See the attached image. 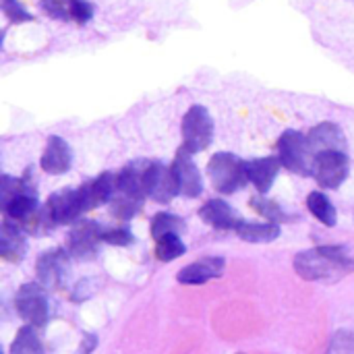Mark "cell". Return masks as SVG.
<instances>
[{
  "label": "cell",
  "instance_id": "30bf717a",
  "mask_svg": "<svg viewBox=\"0 0 354 354\" xmlns=\"http://www.w3.org/2000/svg\"><path fill=\"white\" fill-rule=\"evenodd\" d=\"M100 241H104V230L91 220H79L68 234L66 251L73 257H89L95 253Z\"/></svg>",
  "mask_w": 354,
  "mask_h": 354
},
{
  "label": "cell",
  "instance_id": "484cf974",
  "mask_svg": "<svg viewBox=\"0 0 354 354\" xmlns=\"http://www.w3.org/2000/svg\"><path fill=\"white\" fill-rule=\"evenodd\" d=\"M2 8H4V15H6L12 23H23V21H31V19H33L17 0H2Z\"/></svg>",
  "mask_w": 354,
  "mask_h": 354
},
{
  "label": "cell",
  "instance_id": "4316f807",
  "mask_svg": "<svg viewBox=\"0 0 354 354\" xmlns=\"http://www.w3.org/2000/svg\"><path fill=\"white\" fill-rule=\"evenodd\" d=\"M93 292H95V282L93 280H83V282L77 284V288L73 292V301H87Z\"/></svg>",
  "mask_w": 354,
  "mask_h": 354
},
{
  "label": "cell",
  "instance_id": "603a6c76",
  "mask_svg": "<svg viewBox=\"0 0 354 354\" xmlns=\"http://www.w3.org/2000/svg\"><path fill=\"white\" fill-rule=\"evenodd\" d=\"M251 205H253V209H255L259 216H263L268 222L280 224V222H290V220H292V216H288L276 201H270V199H266V197H261V195L253 197V199H251Z\"/></svg>",
  "mask_w": 354,
  "mask_h": 354
},
{
  "label": "cell",
  "instance_id": "3957f363",
  "mask_svg": "<svg viewBox=\"0 0 354 354\" xmlns=\"http://www.w3.org/2000/svg\"><path fill=\"white\" fill-rule=\"evenodd\" d=\"M278 158L284 168L297 174H313V151L307 135L299 131H286L278 139Z\"/></svg>",
  "mask_w": 354,
  "mask_h": 354
},
{
  "label": "cell",
  "instance_id": "5bb4252c",
  "mask_svg": "<svg viewBox=\"0 0 354 354\" xmlns=\"http://www.w3.org/2000/svg\"><path fill=\"white\" fill-rule=\"evenodd\" d=\"M313 156L322 151H346V137L334 122H322L307 135Z\"/></svg>",
  "mask_w": 354,
  "mask_h": 354
},
{
  "label": "cell",
  "instance_id": "9a60e30c",
  "mask_svg": "<svg viewBox=\"0 0 354 354\" xmlns=\"http://www.w3.org/2000/svg\"><path fill=\"white\" fill-rule=\"evenodd\" d=\"M280 168H282V162H280V158H274V156L259 158V160H251V162H247V176H249V183H251L261 195H266V193L272 189V185H274V180H276V176H278V172H280Z\"/></svg>",
  "mask_w": 354,
  "mask_h": 354
},
{
  "label": "cell",
  "instance_id": "5b68a950",
  "mask_svg": "<svg viewBox=\"0 0 354 354\" xmlns=\"http://www.w3.org/2000/svg\"><path fill=\"white\" fill-rule=\"evenodd\" d=\"M87 212L85 207V199L79 189H64L54 193L46 207L41 209L48 226H56V224H71V222H79V218Z\"/></svg>",
  "mask_w": 354,
  "mask_h": 354
},
{
  "label": "cell",
  "instance_id": "d6986e66",
  "mask_svg": "<svg viewBox=\"0 0 354 354\" xmlns=\"http://www.w3.org/2000/svg\"><path fill=\"white\" fill-rule=\"evenodd\" d=\"M307 207L309 212L324 224V226H336L338 222V212L334 207V203L328 199V195H324L322 191H313L309 197H307Z\"/></svg>",
  "mask_w": 354,
  "mask_h": 354
},
{
  "label": "cell",
  "instance_id": "ba28073f",
  "mask_svg": "<svg viewBox=\"0 0 354 354\" xmlns=\"http://www.w3.org/2000/svg\"><path fill=\"white\" fill-rule=\"evenodd\" d=\"M143 185H145V195L158 203H168L178 195V185H176L172 168H166L160 162L147 164Z\"/></svg>",
  "mask_w": 354,
  "mask_h": 354
},
{
  "label": "cell",
  "instance_id": "8fae6325",
  "mask_svg": "<svg viewBox=\"0 0 354 354\" xmlns=\"http://www.w3.org/2000/svg\"><path fill=\"white\" fill-rule=\"evenodd\" d=\"M66 255H68V251H62V249L46 251L35 263L37 284H41L46 290L58 288L64 278V272H66Z\"/></svg>",
  "mask_w": 354,
  "mask_h": 354
},
{
  "label": "cell",
  "instance_id": "52a82bcc",
  "mask_svg": "<svg viewBox=\"0 0 354 354\" xmlns=\"http://www.w3.org/2000/svg\"><path fill=\"white\" fill-rule=\"evenodd\" d=\"M348 170L346 151H322L313 160V176L324 189H338L348 178Z\"/></svg>",
  "mask_w": 354,
  "mask_h": 354
},
{
  "label": "cell",
  "instance_id": "4fadbf2b",
  "mask_svg": "<svg viewBox=\"0 0 354 354\" xmlns=\"http://www.w3.org/2000/svg\"><path fill=\"white\" fill-rule=\"evenodd\" d=\"M41 170L48 172V174H64L68 172L71 164H73V151H71V145L62 139V137H56L52 135L46 143V149L41 153Z\"/></svg>",
  "mask_w": 354,
  "mask_h": 354
},
{
  "label": "cell",
  "instance_id": "ffe728a7",
  "mask_svg": "<svg viewBox=\"0 0 354 354\" xmlns=\"http://www.w3.org/2000/svg\"><path fill=\"white\" fill-rule=\"evenodd\" d=\"M8 354H44V344H41V340L37 338V332H35V328L33 326H23L19 332H17V336H15V340H12V344H10V353Z\"/></svg>",
  "mask_w": 354,
  "mask_h": 354
},
{
  "label": "cell",
  "instance_id": "44dd1931",
  "mask_svg": "<svg viewBox=\"0 0 354 354\" xmlns=\"http://www.w3.org/2000/svg\"><path fill=\"white\" fill-rule=\"evenodd\" d=\"M183 232H185V220H180L174 214L160 212L151 220V236H153V241H158V239H162L166 234H183Z\"/></svg>",
  "mask_w": 354,
  "mask_h": 354
},
{
  "label": "cell",
  "instance_id": "7c38bea8",
  "mask_svg": "<svg viewBox=\"0 0 354 354\" xmlns=\"http://www.w3.org/2000/svg\"><path fill=\"white\" fill-rule=\"evenodd\" d=\"M224 274V259L222 257H203L199 261L189 263L176 276L180 284L187 286H201L209 280H216Z\"/></svg>",
  "mask_w": 354,
  "mask_h": 354
},
{
  "label": "cell",
  "instance_id": "277c9868",
  "mask_svg": "<svg viewBox=\"0 0 354 354\" xmlns=\"http://www.w3.org/2000/svg\"><path fill=\"white\" fill-rule=\"evenodd\" d=\"M183 149L189 153H199L209 147L214 139V120L203 106H191L183 116Z\"/></svg>",
  "mask_w": 354,
  "mask_h": 354
},
{
  "label": "cell",
  "instance_id": "cb8c5ba5",
  "mask_svg": "<svg viewBox=\"0 0 354 354\" xmlns=\"http://www.w3.org/2000/svg\"><path fill=\"white\" fill-rule=\"evenodd\" d=\"M135 241L133 232L129 228H110L104 230V243L108 245H116V247H127Z\"/></svg>",
  "mask_w": 354,
  "mask_h": 354
},
{
  "label": "cell",
  "instance_id": "e0dca14e",
  "mask_svg": "<svg viewBox=\"0 0 354 354\" xmlns=\"http://www.w3.org/2000/svg\"><path fill=\"white\" fill-rule=\"evenodd\" d=\"M0 255L6 261H21L25 255V239L23 230L10 222H2V232H0Z\"/></svg>",
  "mask_w": 354,
  "mask_h": 354
},
{
  "label": "cell",
  "instance_id": "ac0fdd59",
  "mask_svg": "<svg viewBox=\"0 0 354 354\" xmlns=\"http://www.w3.org/2000/svg\"><path fill=\"white\" fill-rule=\"evenodd\" d=\"M247 243H272L280 236V226L274 222H241L234 230Z\"/></svg>",
  "mask_w": 354,
  "mask_h": 354
},
{
  "label": "cell",
  "instance_id": "8992f818",
  "mask_svg": "<svg viewBox=\"0 0 354 354\" xmlns=\"http://www.w3.org/2000/svg\"><path fill=\"white\" fill-rule=\"evenodd\" d=\"M15 309L19 313V317L23 322H27L33 328H41L46 326L48 317H50V303H48V295L46 288L41 284H23L17 295H15Z\"/></svg>",
  "mask_w": 354,
  "mask_h": 354
},
{
  "label": "cell",
  "instance_id": "d4e9b609",
  "mask_svg": "<svg viewBox=\"0 0 354 354\" xmlns=\"http://www.w3.org/2000/svg\"><path fill=\"white\" fill-rule=\"evenodd\" d=\"M68 12L75 21L79 23H87L93 17V4L87 0H71L68 4Z\"/></svg>",
  "mask_w": 354,
  "mask_h": 354
},
{
  "label": "cell",
  "instance_id": "7402d4cb",
  "mask_svg": "<svg viewBox=\"0 0 354 354\" xmlns=\"http://www.w3.org/2000/svg\"><path fill=\"white\" fill-rule=\"evenodd\" d=\"M185 253H187V247L180 234H166L156 241V255L160 261H174Z\"/></svg>",
  "mask_w": 354,
  "mask_h": 354
},
{
  "label": "cell",
  "instance_id": "7a4b0ae2",
  "mask_svg": "<svg viewBox=\"0 0 354 354\" xmlns=\"http://www.w3.org/2000/svg\"><path fill=\"white\" fill-rule=\"evenodd\" d=\"M207 174L216 191H220L222 195H232L249 183L247 162H243L239 156L228 151H220L212 156L207 164Z\"/></svg>",
  "mask_w": 354,
  "mask_h": 354
},
{
  "label": "cell",
  "instance_id": "9c48e42d",
  "mask_svg": "<svg viewBox=\"0 0 354 354\" xmlns=\"http://www.w3.org/2000/svg\"><path fill=\"white\" fill-rule=\"evenodd\" d=\"M172 172L178 185V193L185 197H199L203 193V180H201V172L193 162V153H189L187 149H178L174 162H172Z\"/></svg>",
  "mask_w": 354,
  "mask_h": 354
},
{
  "label": "cell",
  "instance_id": "2e32d148",
  "mask_svg": "<svg viewBox=\"0 0 354 354\" xmlns=\"http://www.w3.org/2000/svg\"><path fill=\"white\" fill-rule=\"evenodd\" d=\"M199 218L203 222H207L209 226L218 228V230H236L239 224L243 222L239 218V214L224 199H209L199 209Z\"/></svg>",
  "mask_w": 354,
  "mask_h": 354
},
{
  "label": "cell",
  "instance_id": "83f0119b",
  "mask_svg": "<svg viewBox=\"0 0 354 354\" xmlns=\"http://www.w3.org/2000/svg\"><path fill=\"white\" fill-rule=\"evenodd\" d=\"M95 346H97V338H95L93 334H87V336H83L81 346H79L77 354H91L95 351Z\"/></svg>",
  "mask_w": 354,
  "mask_h": 354
},
{
  "label": "cell",
  "instance_id": "6da1fadb",
  "mask_svg": "<svg viewBox=\"0 0 354 354\" xmlns=\"http://www.w3.org/2000/svg\"><path fill=\"white\" fill-rule=\"evenodd\" d=\"M295 272L307 282H338L354 272V259L344 247L322 245L295 257Z\"/></svg>",
  "mask_w": 354,
  "mask_h": 354
}]
</instances>
